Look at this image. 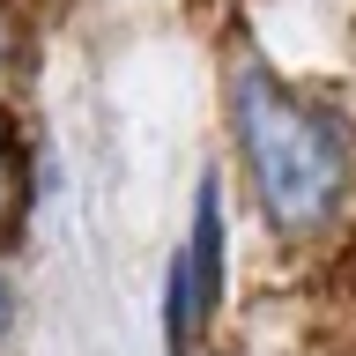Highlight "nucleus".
<instances>
[{
	"label": "nucleus",
	"instance_id": "f257e3e1",
	"mask_svg": "<svg viewBox=\"0 0 356 356\" xmlns=\"http://www.w3.org/2000/svg\"><path fill=\"white\" fill-rule=\"evenodd\" d=\"M238 134H245V163L260 178V200H267V222L275 230H312V222L334 216L341 200V178H349V141L334 134V119L289 97L245 67L238 74Z\"/></svg>",
	"mask_w": 356,
	"mask_h": 356
},
{
	"label": "nucleus",
	"instance_id": "7ed1b4c3",
	"mask_svg": "<svg viewBox=\"0 0 356 356\" xmlns=\"http://www.w3.org/2000/svg\"><path fill=\"white\" fill-rule=\"evenodd\" d=\"M8 200H15V156H8V127H0V216H8Z\"/></svg>",
	"mask_w": 356,
	"mask_h": 356
},
{
	"label": "nucleus",
	"instance_id": "20e7f679",
	"mask_svg": "<svg viewBox=\"0 0 356 356\" xmlns=\"http://www.w3.org/2000/svg\"><path fill=\"white\" fill-rule=\"evenodd\" d=\"M8 319H15V289L0 282V334H8Z\"/></svg>",
	"mask_w": 356,
	"mask_h": 356
},
{
	"label": "nucleus",
	"instance_id": "f03ea898",
	"mask_svg": "<svg viewBox=\"0 0 356 356\" xmlns=\"http://www.w3.org/2000/svg\"><path fill=\"white\" fill-rule=\"evenodd\" d=\"M186 275H193L200 319H208V305H216V289H222V200H216V178H208V186H200V200H193V245H186Z\"/></svg>",
	"mask_w": 356,
	"mask_h": 356
}]
</instances>
